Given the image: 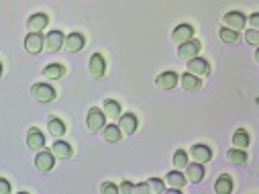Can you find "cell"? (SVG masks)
Instances as JSON below:
<instances>
[{
    "instance_id": "obj_14",
    "label": "cell",
    "mask_w": 259,
    "mask_h": 194,
    "mask_svg": "<svg viewBox=\"0 0 259 194\" xmlns=\"http://www.w3.org/2000/svg\"><path fill=\"white\" fill-rule=\"evenodd\" d=\"M64 39H66V35H64L60 29L49 31V33H47V37H45L47 50H49V52H60L62 47H64Z\"/></svg>"
},
{
    "instance_id": "obj_31",
    "label": "cell",
    "mask_w": 259,
    "mask_h": 194,
    "mask_svg": "<svg viewBox=\"0 0 259 194\" xmlns=\"http://www.w3.org/2000/svg\"><path fill=\"white\" fill-rule=\"evenodd\" d=\"M245 41H247L249 45H253V47H259V31H257V29L245 31Z\"/></svg>"
},
{
    "instance_id": "obj_19",
    "label": "cell",
    "mask_w": 259,
    "mask_h": 194,
    "mask_svg": "<svg viewBox=\"0 0 259 194\" xmlns=\"http://www.w3.org/2000/svg\"><path fill=\"white\" fill-rule=\"evenodd\" d=\"M186 180H188V182H194V184L202 182V180H204V166L198 164V162L188 164V166H186Z\"/></svg>"
},
{
    "instance_id": "obj_13",
    "label": "cell",
    "mask_w": 259,
    "mask_h": 194,
    "mask_svg": "<svg viewBox=\"0 0 259 194\" xmlns=\"http://www.w3.org/2000/svg\"><path fill=\"white\" fill-rule=\"evenodd\" d=\"M47 22H49V16L45 12H35L27 20V29H29V33H41L47 27Z\"/></svg>"
},
{
    "instance_id": "obj_22",
    "label": "cell",
    "mask_w": 259,
    "mask_h": 194,
    "mask_svg": "<svg viewBox=\"0 0 259 194\" xmlns=\"http://www.w3.org/2000/svg\"><path fill=\"white\" fill-rule=\"evenodd\" d=\"M178 84L182 86L184 90H198V88L202 86L200 78H198V76H194V74H190V72H186V74L180 76V82H178Z\"/></svg>"
},
{
    "instance_id": "obj_34",
    "label": "cell",
    "mask_w": 259,
    "mask_h": 194,
    "mask_svg": "<svg viewBox=\"0 0 259 194\" xmlns=\"http://www.w3.org/2000/svg\"><path fill=\"white\" fill-rule=\"evenodd\" d=\"M133 188H135V184H133V182L124 180V182L118 186V192H122V194H131V192H133Z\"/></svg>"
},
{
    "instance_id": "obj_7",
    "label": "cell",
    "mask_w": 259,
    "mask_h": 194,
    "mask_svg": "<svg viewBox=\"0 0 259 194\" xmlns=\"http://www.w3.org/2000/svg\"><path fill=\"white\" fill-rule=\"evenodd\" d=\"M84 45H86V37H84L82 33H78V31L70 33V35L64 39V47H66V52H70V54L82 52Z\"/></svg>"
},
{
    "instance_id": "obj_3",
    "label": "cell",
    "mask_w": 259,
    "mask_h": 194,
    "mask_svg": "<svg viewBox=\"0 0 259 194\" xmlns=\"http://www.w3.org/2000/svg\"><path fill=\"white\" fill-rule=\"evenodd\" d=\"M188 72L190 74H194V76H198V78H204V76H210V72H212V68H210V64L206 62L204 58H192V60H188Z\"/></svg>"
},
{
    "instance_id": "obj_10",
    "label": "cell",
    "mask_w": 259,
    "mask_h": 194,
    "mask_svg": "<svg viewBox=\"0 0 259 194\" xmlns=\"http://www.w3.org/2000/svg\"><path fill=\"white\" fill-rule=\"evenodd\" d=\"M43 45H45V37L41 33H29L27 37H24V50H27L31 56L41 54Z\"/></svg>"
},
{
    "instance_id": "obj_25",
    "label": "cell",
    "mask_w": 259,
    "mask_h": 194,
    "mask_svg": "<svg viewBox=\"0 0 259 194\" xmlns=\"http://www.w3.org/2000/svg\"><path fill=\"white\" fill-rule=\"evenodd\" d=\"M47 131L54 135V137H62V135H66V123H64L62 118L54 116V118L47 120Z\"/></svg>"
},
{
    "instance_id": "obj_5",
    "label": "cell",
    "mask_w": 259,
    "mask_h": 194,
    "mask_svg": "<svg viewBox=\"0 0 259 194\" xmlns=\"http://www.w3.org/2000/svg\"><path fill=\"white\" fill-rule=\"evenodd\" d=\"M222 22H224V27H228V29L241 31V29H245V25H247V16H245L243 12H239V10H228V12H224Z\"/></svg>"
},
{
    "instance_id": "obj_26",
    "label": "cell",
    "mask_w": 259,
    "mask_h": 194,
    "mask_svg": "<svg viewBox=\"0 0 259 194\" xmlns=\"http://www.w3.org/2000/svg\"><path fill=\"white\" fill-rule=\"evenodd\" d=\"M218 37H220V41H222V43L235 45V43H239V39H241V33H239V31H235V29H228V27H220V31H218Z\"/></svg>"
},
{
    "instance_id": "obj_37",
    "label": "cell",
    "mask_w": 259,
    "mask_h": 194,
    "mask_svg": "<svg viewBox=\"0 0 259 194\" xmlns=\"http://www.w3.org/2000/svg\"><path fill=\"white\" fill-rule=\"evenodd\" d=\"M0 78H2V62H0Z\"/></svg>"
},
{
    "instance_id": "obj_15",
    "label": "cell",
    "mask_w": 259,
    "mask_h": 194,
    "mask_svg": "<svg viewBox=\"0 0 259 194\" xmlns=\"http://www.w3.org/2000/svg\"><path fill=\"white\" fill-rule=\"evenodd\" d=\"M178 82H180V76L176 74V72H164V74H160L158 78H155V84L164 90H174L178 86Z\"/></svg>"
},
{
    "instance_id": "obj_21",
    "label": "cell",
    "mask_w": 259,
    "mask_h": 194,
    "mask_svg": "<svg viewBox=\"0 0 259 194\" xmlns=\"http://www.w3.org/2000/svg\"><path fill=\"white\" fill-rule=\"evenodd\" d=\"M249 143H251V137H249V133H247L243 127L232 133V148H237V150H247Z\"/></svg>"
},
{
    "instance_id": "obj_6",
    "label": "cell",
    "mask_w": 259,
    "mask_h": 194,
    "mask_svg": "<svg viewBox=\"0 0 259 194\" xmlns=\"http://www.w3.org/2000/svg\"><path fill=\"white\" fill-rule=\"evenodd\" d=\"M137 127H139V120H137V116L133 112H124V114L120 112V116H118V129H120L122 135H133L137 131Z\"/></svg>"
},
{
    "instance_id": "obj_36",
    "label": "cell",
    "mask_w": 259,
    "mask_h": 194,
    "mask_svg": "<svg viewBox=\"0 0 259 194\" xmlns=\"http://www.w3.org/2000/svg\"><path fill=\"white\" fill-rule=\"evenodd\" d=\"M133 192H139V194H145V192H149V184H147V182H141V184H137V186L133 188Z\"/></svg>"
},
{
    "instance_id": "obj_30",
    "label": "cell",
    "mask_w": 259,
    "mask_h": 194,
    "mask_svg": "<svg viewBox=\"0 0 259 194\" xmlns=\"http://www.w3.org/2000/svg\"><path fill=\"white\" fill-rule=\"evenodd\" d=\"M174 166H176V170H184L188 166V154L184 150H178L174 154Z\"/></svg>"
},
{
    "instance_id": "obj_4",
    "label": "cell",
    "mask_w": 259,
    "mask_h": 194,
    "mask_svg": "<svg viewBox=\"0 0 259 194\" xmlns=\"http://www.w3.org/2000/svg\"><path fill=\"white\" fill-rule=\"evenodd\" d=\"M200 50H202V45H200V41L198 39H190V41H184V43H180L178 45V58H182V60H192V58H196L198 54H200Z\"/></svg>"
},
{
    "instance_id": "obj_20",
    "label": "cell",
    "mask_w": 259,
    "mask_h": 194,
    "mask_svg": "<svg viewBox=\"0 0 259 194\" xmlns=\"http://www.w3.org/2000/svg\"><path fill=\"white\" fill-rule=\"evenodd\" d=\"M64 74H66V66L64 64H47L43 68V76L47 80H60V78H64Z\"/></svg>"
},
{
    "instance_id": "obj_24",
    "label": "cell",
    "mask_w": 259,
    "mask_h": 194,
    "mask_svg": "<svg viewBox=\"0 0 259 194\" xmlns=\"http://www.w3.org/2000/svg\"><path fill=\"white\" fill-rule=\"evenodd\" d=\"M102 137H104L108 143H116V141H120L122 133H120L118 125L110 123V125H104V127H102Z\"/></svg>"
},
{
    "instance_id": "obj_28",
    "label": "cell",
    "mask_w": 259,
    "mask_h": 194,
    "mask_svg": "<svg viewBox=\"0 0 259 194\" xmlns=\"http://www.w3.org/2000/svg\"><path fill=\"white\" fill-rule=\"evenodd\" d=\"M102 110H104V114L106 116H112V118H118L120 116V104L116 102V100H112V98H108L106 102H104V106H102Z\"/></svg>"
},
{
    "instance_id": "obj_11",
    "label": "cell",
    "mask_w": 259,
    "mask_h": 194,
    "mask_svg": "<svg viewBox=\"0 0 259 194\" xmlns=\"http://www.w3.org/2000/svg\"><path fill=\"white\" fill-rule=\"evenodd\" d=\"M194 39V27L188 25V22H182V25H178L174 31H172V41L174 43H184V41H190Z\"/></svg>"
},
{
    "instance_id": "obj_8",
    "label": "cell",
    "mask_w": 259,
    "mask_h": 194,
    "mask_svg": "<svg viewBox=\"0 0 259 194\" xmlns=\"http://www.w3.org/2000/svg\"><path fill=\"white\" fill-rule=\"evenodd\" d=\"M88 70H90V76L92 78H102L106 74V62L100 54H92L90 56V62H88Z\"/></svg>"
},
{
    "instance_id": "obj_16",
    "label": "cell",
    "mask_w": 259,
    "mask_h": 194,
    "mask_svg": "<svg viewBox=\"0 0 259 194\" xmlns=\"http://www.w3.org/2000/svg\"><path fill=\"white\" fill-rule=\"evenodd\" d=\"M27 148H31V150L45 148V135H43V131H39L37 127H31L29 129V133H27Z\"/></svg>"
},
{
    "instance_id": "obj_35",
    "label": "cell",
    "mask_w": 259,
    "mask_h": 194,
    "mask_svg": "<svg viewBox=\"0 0 259 194\" xmlns=\"http://www.w3.org/2000/svg\"><path fill=\"white\" fill-rule=\"evenodd\" d=\"M249 22H251V29H259V12L249 14Z\"/></svg>"
},
{
    "instance_id": "obj_2",
    "label": "cell",
    "mask_w": 259,
    "mask_h": 194,
    "mask_svg": "<svg viewBox=\"0 0 259 194\" xmlns=\"http://www.w3.org/2000/svg\"><path fill=\"white\" fill-rule=\"evenodd\" d=\"M86 125H88L90 131H102V127L106 125V114H104V110L98 108V106H92V108L88 110V116H86Z\"/></svg>"
},
{
    "instance_id": "obj_17",
    "label": "cell",
    "mask_w": 259,
    "mask_h": 194,
    "mask_svg": "<svg viewBox=\"0 0 259 194\" xmlns=\"http://www.w3.org/2000/svg\"><path fill=\"white\" fill-rule=\"evenodd\" d=\"M51 154H54L56 158H60V160H70L72 154H74V150H72V145L68 141L58 139L54 145H51Z\"/></svg>"
},
{
    "instance_id": "obj_18",
    "label": "cell",
    "mask_w": 259,
    "mask_h": 194,
    "mask_svg": "<svg viewBox=\"0 0 259 194\" xmlns=\"http://www.w3.org/2000/svg\"><path fill=\"white\" fill-rule=\"evenodd\" d=\"M170 188H178V190H182L184 186H186V176L182 174V172H180V170H172V172H168L166 174V180H164Z\"/></svg>"
},
{
    "instance_id": "obj_33",
    "label": "cell",
    "mask_w": 259,
    "mask_h": 194,
    "mask_svg": "<svg viewBox=\"0 0 259 194\" xmlns=\"http://www.w3.org/2000/svg\"><path fill=\"white\" fill-rule=\"evenodd\" d=\"M12 192V186L6 178H0V194H10Z\"/></svg>"
},
{
    "instance_id": "obj_9",
    "label": "cell",
    "mask_w": 259,
    "mask_h": 194,
    "mask_svg": "<svg viewBox=\"0 0 259 194\" xmlns=\"http://www.w3.org/2000/svg\"><path fill=\"white\" fill-rule=\"evenodd\" d=\"M190 158L194 162H198V164H206V162L212 160V150L208 148V145H204V143H194L190 148Z\"/></svg>"
},
{
    "instance_id": "obj_12",
    "label": "cell",
    "mask_w": 259,
    "mask_h": 194,
    "mask_svg": "<svg viewBox=\"0 0 259 194\" xmlns=\"http://www.w3.org/2000/svg\"><path fill=\"white\" fill-rule=\"evenodd\" d=\"M56 166V156L51 152H39L37 158H35V168L39 170V172H51Z\"/></svg>"
},
{
    "instance_id": "obj_32",
    "label": "cell",
    "mask_w": 259,
    "mask_h": 194,
    "mask_svg": "<svg viewBox=\"0 0 259 194\" xmlns=\"http://www.w3.org/2000/svg\"><path fill=\"white\" fill-rule=\"evenodd\" d=\"M100 192L102 194H116L118 192V186L114 182H104V184L100 186Z\"/></svg>"
},
{
    "instance_id": "obj_23",
    "label": "cell",
    "mask_w": 259,
    "mask_h": 194,
    "mask_svg": "<svg viewBox=\"0 0 259 194\" xmlns=\"http://www.w3.org/2000/svg\"><path fill=\"white\" fill-rule=\"evenodd\" d=\"M214 192L216 194H230L232 192V178L228 174H220L216 184H214Z\"/></svg>"
},
{
    "instance_id": "obj_1",
    "label": "cell",
    "mask_w": 259,
    "mask_h": 194,
    "mask_svg": "<svg viewBox=\"0 0 259 194\" xmlns=\"http://www.w3.org/2000/svg\"><path fill=\"white\" fill-rule=\"evenodd\" d=\"M31 94L37 102H54L58 98V92L54 86H49L45 82H39V84H33L31 88Z\"/></svg>"
},
{
    "instance_id": "obj_27",
    "label": "cell",
    "mask_w": 259,
    "mask_h": 194,
    "mask_svg": "<svg viewBox=\"0 0 259 194\" xmlns=\"http://www.w3.org/2000/svg\"><path fill=\"white\" fill-rule=\"evenodd\" d=\"M226 158H228V162H230V164H235V166H243V164H247V152H245V150L232 148V150H228Z\"/></svg>"
},
{
    "instance_id": "obj_29",
    "label": "cell",
    "mask_w": 259,
    "mask_h": 194,
    "mask_svg": "<svg viewBox=\"0 0 259 194\" xmlns=\"http://www.w3.org/2000/svg\"><path fill=\"white\" fill-rule=\"evenodd\" d=\"M147 184H149V192H153V194H164L166 192V182L162 178H149Z\"/></svg>"
}]
</instances>
